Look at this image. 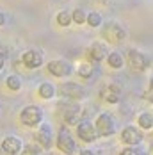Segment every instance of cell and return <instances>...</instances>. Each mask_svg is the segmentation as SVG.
<instances>
[{
	"mask_svg": "<svg viewBox=\"0 0 153 155\" xmlns=\"http://www.w3.org/2000/svg\"><path fill=\"white\" fill-rule=\"evenodd\" d=\"M4 150H7L11 155H20L21 153V150H23V146H21V141L15 137V136H7L5 139L2 141V144H0Z\"/></svg>",
	"mask_w": 153,
	"mask_h": 155,
	"instance_id": "obj_14",
	"label": "cell"
},
{
	"mask_svg": "<svg viewBox=\"0 0 153 155\" xmlns=\"http://www.w3.org/2000/svg\"><path fill=\"white\" fill-rule=\"evenodd\" d=\"M59 94L64 100H82L86 98V89L76 82H64L59 86Z\"/></svg>",
	"mask_w": 153,
	"mask_h": 155,
	"instance_id": "obj_3",
	"label": "cell"
},
{
	"mask_svg": "<svg viewBox=\"0 0 153 155\" xmlns=\"http://www.w3.org/2000/svg\"><path fill=\"white\" fill-rule=\"evenodd\" d=\"M121 141L128 146H135L142 141V132L137 127H125L121 130Z\"/></svg>",
	"mask_w": 153,
	"mask_h": 155,
	"instance_id": "obj_11",
	"label": "cell"
},
{
	"mask_svg": "<svg viewBox=\"0 0 153 155\" xmlns=\"http://www.w3.org/2000/svg\"><path fill=\"white\" fill-rule=\"evenodd\" d=\"M73 16V21L78 23V25H82V23H87V15H86V11L82 9V7H76L75 11L71 13Z\"/></svg>",
	"mask_w": 153,
	"mask_h": 155,
	"instance_id": "obj_21",
	"label": "cell"
},
{
	"mask_svg": "<svg viewBox=\"0 0 153 155\" xmlns=\"http://www.w3.org/2000/svg\"><path fill=\"white\" fill-rule=\"evenodd\" d=\"M5 86L11 91H20L21 89V78L18 77V75H9V77L5 78Z\"/></svg>",
	"mask_w": 153,
	"mask_h": 155,
	"instance_id": "obj_20",
	"label": "cell"
},
{
	"mask_svg": "<svg viewBox=\"0 0 153 155\" xmlns=\"http://www.w3.org/2000/svg\"><path fill=\"white\" fill-rule=\"evenodd\" d=\"M37 94H39L41 98H45V100L54 98V96H55V87H54V84H50V82H41L39 87H37Z\"/></svg>",
	"mask_w": 153,
	"mask_h": 155,
	"instance_id": "obj_16",
	"label": "cell"
},
{
	"mask_svg": "<svg viewBox=\"0 0 153 155\" xmlns=\"http://www.w3.org/2000/svg\"><path fill=\"white\" fill-rule=\"evenodd\" d=\"M62 120L66 125H78L82 121V109L78 104H70L68 100V105L62 107Z\"/></svg>",
	"mask_w": 153,
	"mask_h": 155,
	"instance_id": "obj_6",
	"label": "cell"
},
{
	"mask_svg": "<svg viewBox=\"0 0 153 155\" xmlns=\"http://www.w3.org/2000/svg\"><path fill=\"white\" fill-rule=\"evenodd\" d=\"M4 23H5V15H4V13L0 11V27H2Z\"/></svg>",
	"mask_w": 153,
	"mask_h": 155,
	"instance_id": "obj_28",
	"label": "cell"
},
{
	"mask_svg": "<svg viewBox=\"0 0 153 155\" xmlns=\"http://www.w3.org/2000/svg\"><path fill=\"white\" fill-rule=\"evenodd\" d=\"M87 25H89V27H100V25H102V15L96 13V11L89 13V15H87Z\"/></svg>",
	"mask_w": 153,
	"mask_h": 155,
	"instance_id": "obj_23",
	"label": "cell"
},
{
	"mask_svg": "<svg viewBox=\"0 0 153 155\" xmlns=\"http://www.w3.org/2000/svg\"><path fill=\"white\" fill-rule=\"evenodd\" d=\"M93 73H94V64H93L91 61L82 62V64L78 66V75H80V77L89 78V77H93Z\"/></svg>",
	"mask_w": 153,
	"mask_h": 155,
	"instance_id": "obj_19",
	"label": "cell"
},
{
	"mask_svg": "<svg viewBox=\"0 0 153 155\" xmlns=\"http://www.w3.org/2000/svg\"><path fill=\"white\" fill-rule=\"evenodd\" d=\"M119 155H141V153H139L137 150H134V148H126V150H123Z\"/></svg>",
	"mask_w": 153,
	"mask_h": 155,
	"instance_id": "obj_26",
	"label": "cell"
},
{
	"mask_svg": "<svg viewBox=\"0 0 153 155\" xmlns=\"http://www.w3.org/2000/svg\"><path fill=\"white\" fill-rule=\"evenodd\" d=\"M78 155H96V153H94V152H91V150H82Z\"/></svg>",
	"mask_w": 153,
	"mask_h": 155,
	"instance_id": "obj_27",
	"label": "cell"
},
{
	"mask_svg": "<svg viewBox=\"0 0 153 155\" xmlns=\"http://www.w3.org/2000/svg\"><path fill=\"white\" fill-rule=\"evenodd\" d=\"M128 64H130V68L132 70H135V71H144L146 68H148V57L142 54V52H139V50H130L128 52Z\"/></svg>",
	"mask_w": 153,
	"mask_h": 155,
	"instance_id": "obj_10",
	"label": "cell"
},
{
	"mask_svg": "<svg viewBox=\"0 0 153 155\" xmlns=\"http://www.w3.org/2000/svg\"><path fill=\"white\" fill-rule=\"evenodd\" d=\"M36 141H37V144L43 148V150H50L52 146H54V134H52V128H50V125L46 123H41V127L37 128V132H36Z\"/></svg>",
	"mask_w": 153,
	"mask_h": 155,
	"instance_id": "obj_7",
	"label": "cell"
},
{
	"mask_svg": "<svg viewBox=\"0 0 153 155\" xmlns=\"http://www.w3.org/2000/svg\"><path fill=\"white\" fill-rule=\"evenodd\" d=\"M87 57H89V61L91 62H102L107 55V50L105 47L102 45V43H93L91 48H89V52H87Z\"/></svg>",
	"mask_w": 153,
	"mask_h": 155,
	"instance_id": "obj_15",
	"label": "cell"
},
{
	"mask_svg": "<svg viewBox=\"0 0 153 155\" xmlns=\"http://www.w3.org/2000/svg\"><path fill=\"white\" fill-rule=\"evenodd\" d=\"M94 127H96V132H98L102 137H109V136H112V134H114V128H116V125H114V118H112L109 112H102V114L96 118Z\"/></svg>",
	"mask_w": 153,
	"mask_h": 155,
	"instance_id": "obj_4",
	"label": "cell"
},
{
	"mask_svg": "<svg viewBox=\"0 0 153 155\" xmlns=\"http://www.w3.org/2000/svg\"><path fill=\"white\" fill-rule=\"evenodd\" d=\"M71 21H73V16L70 15L68 11H61V13L57 15V23H59L61 27H68Z\"/></svg>",
	"mask_w": 153,
	"mask_h": 155,
	"instance_id": "obj_22",
	"label": "cell"
},
{
	"mask_svg": "<svg viewBox=\"0 0 153 155\" xmlns=\"http://www.w3.org/2000/svg\"><path fill=\"white\" fill-rule=\"evenodd\" d=\"M103 36L107 38L109 41H112V43H119V41H123L126 38V32H125V29L118 21H109L107 25L103 27Z\"/></svg>",
	"mask_w": 153,
	"mask_h": 155,
	"instance_id": "obj_8",
	"label": "cell"
},
{
	"mask_svg": "<svg viewBox=\"0 0 153 155\" xmlns=\"http://www.w3.org/2000/svg\"><path fill=\"white\" fill-rule=\"evenodd\" d=\"M57 150L62 155H73L76 152V143L71 136V132L68 128L62 127L59 130V136H57Z\"/></svg>",
	"mask_w": 153,
	"mask_h": 155,
	"instance_id": "obj_2",
	"label": "cell"
},
{
	"mask_svg": "<svg viewBox=\"0 0 153 155\" xmlns=\"http://www.w3.org/2000/svg\"><path fill=\"white\" fill-rule=\"evenodd\" d=\"M142 96H144V100H148V102H151V104H153V78H151V82H150L148 91L142 94Z\"/></svg>",
	"mask_w": 153,
	"mask_h": 155,
	"instance_id": "obj_25",
	"label": "cell"
},
{
	"mask_svg": "<svg viewBox=\"0 0 153 155\" xmlns=\"http://www.w3.org/2000/svg\"><path fill=\"white\" fill-rule=\"evenodd\" d=\"M76 136L84 141V143H93V141H96V137H98V132H96V127L91 121H84L82 120L80 123L76 125Z\"/></svg>",
	"mask_w": 153,
	"mask_h": 155,
	"instance_id": "obj_9",
	"label": "cell"
},
{
	"mask_svg": "<svg viewBox=\"0 0 153 155\" xmlns=\"http://www.w3.org/2000/svg\"><path fill=\"white\" fill-rule=\"evenodd\" d=\"M4 66H5V62H4V55L0 54V71L4 70Z\"/></svg>",
	"mask_w": 153,
	"mask_h": 155,
	"instance_id": "obj_29",
	"label": "cell"
},
{
	"mask_svg": "<svg viewBox=\"0 0 153 155\" xmlns=\"http://www.w3.org/2000/svg\"><path fill=\"white\" fill-rule=\"evenodd\" d=\"M21 62L29 68V70H36L43 64V52L39 50H27L23 55H21Z\"/></svg>",
	"mask_w": 153,
	"mask_h": 155,
	"instance_id": "obj_12",
	"label": "cell"
},
{
	"mask_svg": "<svg viewBox=\"0 0 153 155\" xmlns=\"http://www.w3.org/2000/svg\"><path fill=\"white\" fill-rule=\"evenodd\" d=\"M107 62L110 68H114V70H119L123 68V64H125V59H123V55L119 52H110L107 57Z\"/></svg>",
	"mask_w": 153,
	"mask_h": 155,
	"instance_id": "obj_17",
	"label": "cell"
},
{
	"mask_svg": "<svg viewBox=\"0 0 153 155\" xmlns=\"http://www.w3.org/2000/svg\"><path fill=\"white\" fill-rule=\"evenodd\" d=\"M20 155H43L41 153V146H34V144H29L21 150Z\"/></svg>",
	"mask_w": 153,
	"mask_h": 155,
	"instance_id": "obj_24",
	"label": "cell"
},
{
	"mask_svg": "<svg viewBox=\"0 0 153 155\" xmlns=\"http://www.w3.org/2000/svg\"><path fill=\"white\" fill-rule=\"evenodd\" d=\"M137 123L141 128H144V130H150L153 128V114L151 112H141L137 118Z\"/></svg>",
	"mask_w": 153,
	"mask_h": 155,
	"instance_id": "obj_18",
	"label": "cell"
},
{
	"mask_svg": "<svg viewBox=\"0 0 153 155\" xmlns=\"http://www.w3.org/2000/svg\"><path fill=\"white\" fill-rule=\"evenodd\" d=\"M20 121L25 127H37L43 121V109L37 105H27L20 112Z\"/></svg>",
	"mask_w": 153,
	"mask_h": 155,
	"instance_id": "obj_1",
	"label": "cell"
},
{
	"mask_svg": "<svg viewBox=\"0 0 153 155\" xmlns=\"http://www.w3.org/2000/svg\"><path fill=\"white\" fill-rule=\"evenodd\" d=\"M46 68H48V73L50 75H54V77H70L71 75V71H73V68H71V64L68 61H62V59H54V61H50L46 64Z\"/></svg>",
	"mask_w": 153,
	"mask_h": 155,
	"instance_id": "obj_5",
	"label": "cell"
},
{
	"mask_svg": "<svg viewBox=\"0 0 153 155\" xmlns=\"http://www.w3.org/2000/svg\"><path fill=\"white\" fill-rule=\"evenodd\" d=\"M102 98L107 104H118L121 100V86L119 84H109L102 93Z\"/></svg>",
	"mask_w": 153,
	"mask_h": 155,
	"instance_id": "obj_13",
	"label": "cell"
},
{
	"mask_svg": "<svg viewBox=\"0 0 153 155\" xmlns=\"http://www.w3.org/2000/svg\"><path fill=\"white\" fill-rule=\"evenodd\" d=\"M0 155H11V153H9V152H7V150H4V148H2V146H0Z\"/></svg>",
	"mask_w": 153,
	"mask_h": 155,
	"instance_id": "obj_30",
	"label": "cell"
}]
</instances>
